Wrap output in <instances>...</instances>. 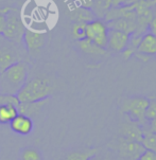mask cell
I'll return each mask as SVG.
<instances>
[{"mask_svg":"<svg viewBox=\"0 0 156 160\" xmlns=\"http://www.w3.org/2000/svg\"><path fill=\"white\" fill-rule=\"evenodd\" d=\"M29 62H18L0 73V93L16 96L28 81Z\"/></svg>","mask_w":156,"mask_h":160,"instance_id":"obj_1","label":"cell"},{"mask_svg":"<svg viewBox=\"0 0 156 160\" xmlns=\"http://www.w3.org/2000/svg\"><path fill=\"white\" fill-rule=\"evenodd\" d=\"M53 92V85L47 78L36 77L27 81L23 87L16 94L20 103L39 102L48 100Z\"/></svg>","mask_w":156,"mask_h":160,"instance_id":"obj_2","label":"cell"},{"mask_svg":"<svg viewBox=\"0 0 156 160\" xmlns=\"http://www.w3.org/2000/svg\"><path fill=\"white\" fill-rule=\"evenodd\" d=\"M29 54L23 45L17 44L0 35V73L18 62H29Z\"/></svg>","mask_w":156,"mask_h":160,"instance_id":"obj_3","label":"cell"},{"mask_svg":"<svg viewBox=\"0 0 156 160\" xmlns=\"http://www.w3.org/2000/svg\"><path fill=\"white\" fill-rule=\"evenodd\" d=\"M149 101L150 100L144 97L124 98L120 103V109L122 112L127 113L128 119L143 125L146 122V112L149 106Z\"/></svg>","mask_w":156,"mask_h":160,"instance_id":"obj_4","label":"cell"},{"mask_svg":"<svg viewBox=\"0 0 156 160\" xmlns=\"http://www.w3.org/2000/svg\"><path fill=\"white\" fill-rule=\"evenodd\" d=\"M26 31V27L18 11L11 8L7 13V19H5V27L2 35L5 38L12 40L14 42L23 45V37Z\"/></svg>","mask_w":156,"mask_h":160,"instance_id":"obj_5","label":"cell"},{"mask_svg":"<svg viewBox=\"0 0 156 160\" xmlns=\"http://www.w3.org/2000/svg\"><path fill=\"white\" fill-rule=\"evenodd\" d=\"M107 32L108 28L106 22L96 18L90 22L86 23L85 38L91 40L98 47L106 49L107 48Z\"/></svg>","mask_w":156,"mask_h":160,"instance_id":"obj_6","label":"cell"},{"mask_svg":"<svg viewBox=\"0 0 156 160\" xmlns=\"http://www.w3.org/2000/svg\"><path fill=\"white\" fill-rule=\"evenodd\" d=\"M115 148L120 160H138L141 154L146 151L140 142L127 140L122 137L118 139Z\"/></svg>","mask_w":156,"mask_h":160,"instance_id":"obj_7","label":"cell"},{"mask_svg":"<svg viewBox=\"0 0 156 160\" xmlns=\"http://www.w3.org/2000/svg\"><path fill=\"white\" fill-rule=\"evenodd\" d=\"M46 42H47V34L46 33L27 29L24 31L23 45L30 58H35V55H38L45 47Z\"/></svg>","mask_w":156,"mask_h":160,"instance_id":"obj_8","label":"cell"},{"mask_svg":"<svg viewBox=\"0 0 156 160\" xmlns=\"http://www.w3.org/2000/svg\"><path fill=\"white\" fill-rule=\"evenodd\" d=\"M131 35L121 31L108 29L107 32V48L115 52H121L128 44Z\"/></svg>","mask_w":156,"mask_h":160,"instance_id":"obj_9","label":"cell"},{"mask_svg":"<svg viewBox=\"0 0 156 160\" xmlns=\"http://www.w3.org/2000/svg\"><path fill=\"white\" fill-rule=\"evenodd\" d=\"M10 127L13 132H16V134L26 136V135H29L30 132L33 131L34 124L30 117L18 113V115L10 122Z\"/></svg>","mask_w":156,"mask_h":160,"instance_id":"obj_10","label":"cell"},{"mask_svg":"<svg viewBox=\"0 0 156 160\" xmlns=\"http://www.w3.org/2000/svg\"><path fill=\"white\" fill-rule=\"evenodd\" d=\"M120 132H121V137L127 140L137 141V142L141 143L142 135H143V128L139 123L135 121H132L128 119L127 123H124L120 128Z\"/></svg>","mask_w":156,"mask_h":160,"instance_id":"obj_11","label":"cell"},{"mask_svg":"<svg viewBox=\"0 0 156 160\" xmlns=\"http://www.w3.org/2000/svg\"><path fill=\"white\" fill-rule=\"evenodd\" d=\"M137 52L141 55H156V35L147 32L141 36L137 47Z\"/></svg>","mask_w":156,"mask_h":160,"instance_id":"obj_12","label":"cell"},{"mask_svg":"<svg viewBox=\"0 0 156 160\" xmlns=\"http://www.w3.org/2000/svg\"><path fill=\"white\" fill-rule=\"evenodd\" d=\"M106 26L111 30H116V31H121L127 34H133L136 29V21L128 20L125 18H117L106 21Z\"/></svg>","mask_w":156,"mask_h":160,"instance_id":"obj_13","label":"cell"},{"mask_svg":"<svg viewBox=\"0 0 156 160\" xmlns=\"http://www.w3.org/2000/svg\"><path fill=\"white\" fill-rule=\"evenodd\" d=\"M70 18L73 20V22H83L88 23L90 21L96 19L97 16L90 9H86V8L76 7L73 10L70 11Z\"/></svg>","mask_w":156,"mask_h":160,"instance_id":"obj_14","label":"cell"},{"mask_svg":"<svg viewBox=\"0 0 156 160\" xmlns=\"http://www.w3.org/2000/svg\"><path fill=\"white\" fill-rule=\"evenodd\" d=\"M76 45L79 46V48H80L84 53L89 54V55H104V54H106V49L98 47V46L95 45L91 40H89L87 38L78 40Z\"/></svg>","mask_w":156,"mask_h":160,"instance_id":"obj_15","label":"cell"},{"mask_svg":"<svg viewBox=\"0 0 156 160\" xmlns=\"http://www.w3.org/2000/svg\"><path fill=\"white\" fill-rule=\"evenodd\" d=\"M46 101H47V100H44V101H39V102L20 103L18 106V112L31 118V117L37 115V113L39 112L40 108L45 105Z\"/></svg>","mask_w":156,"mask_h":160,"instance_id":"obj_16","label":"cell"},{"mask_svg":"<svg viewBox=\"0 0 156 160\" xmlns=\"http://www.w3.org/2000/svg\"><path fill=\"white\" fill-rule=\"evenodd\" d=\"M18 108L15 105H0V123L10 124V122L18 115Z\"/></svg>","mask_w":156,"mask_h":160,"instance_id":"obj_17","label":"cell"},{"mask_svg":"<svg viewBox=\"0 0 156 160\" xmlns=\"http://www.w3.org/2000/svg\"><path fill=\"white\" fill-rule=\"evenodd\" d=\"M98 152V148H89L86 151H75L71 152L63 160H89L95 156Z\"/></svg>","mask_w":156,"mask_h":160,"instance_id":"obj_18","label":"cell"},{"mask_svg":"<svg viewBox=\"0 0 156 160\" xmlns=\"http://www.w3.org/2000/svg\"><path fill=\"white\" fill-rule=\"evenodd\" d=\"M141 144L146 150L156 153V132H153L151 131L148 132L143 129Z\"/></svg>","mask_w":156,"mask_h":160,"instance_id":"obj_19","label":"cell"},{"mask_svg":"<svg viewBox=\"0 0 156 160\" xmlns=\"http://www.w3.org/2000/svg\"><path fill=\"white\" fill-rule=\"evenodd\" d=\"M85 29L86 23L83 22H73L71 28V34L76 40H81L85 38Z\"/></svg>","mask_w":156,"mask_h":160,"instance_id":"obj_20","label":"cell"},{"mask_svg":"<svg viewBox=\"0 0 156 160\" xmlns=\"http://www.w3.org/2000/svg\"><path fill=\"white\" fill-rule=\"evenodd\" d=\"M21 160H40V155L39 153L35 150V148H24L21 152Z\"/></svg>","mask_w":156,"mask_h":160,"instance_id":"obj_21","label":"cell"},{"mask_svg":"<svg viewBox=\"0 0 156 160\" xmlns=\"http://www.w3.org/2000/svg\"><path fill=\"white\" fill-rule=\"evenodd\" d=\"M5 104H12L15 105L18 108L20 102L18 101L17 97L13 96V94H4L0 93V105H5Z\"/></svg>","mask_w":156,"mask_h":160,"instance_id":"obj_22","label":"cell"},{"mask_svg":"<svg viewBox=\"0 0 156 160\" xmlns=\"http://www.w3.org/2000/svg\"><path fill=\"white\" fill-rule=\"evenodd\" d=\"M156 119V99H152L149 101V106L146 112V120L151 121Z\"/></svg>","mask_w":156,"mask_h":160,"instance_id":"obj_23","label":"cell"},{"mask_svg":"<svg viewBox=\"0 0 156 160\" xmlns=\"http://www.w3.org/2000/svg\"><path fill=\"white\" fill-rule=\"evenodd\" d=\"M11 8L7 7L3 9H0V35H2L5 27V19H7V13L9 12Z\"/></svg>","mask_w":156,"mask_h":160,"instance_id":"obj_24","label":"cell"},{"mask_svg":"<svg viewBox=\"0 0 156 160\" xmlns=\"http://www.w3.org/2000/svg\"><path fill=\"white\" fill-rule=\"evenodd\" d=\"M152 12L153 15H152V19L149 23V29L152 34L156 35V4L152 7Z\"/></svg>","mask_w":156,"mask_h":160,"instance_id":"obj_25","label":"cell"},{"mask_svg":"<svg viewBox=\"0 0 156 160\" xmlns=\"http://www.w3.org/2000/svg\"><path fill=\"white\" fill-rule=\"evenodd\" d=\"M134 0H112V7L114 8H121L127 7L133 3Z\"/></svg>","mask_w":156,"mask_h":160,"instance_id":"obj_26","label":"cell"},{"mask_svg":"<svg viewBox=\"0 0 156 160\" xmlns=\"http://www.w3.org/2000/svg\"><path fill=\"white\" fill-rule=\"evenodd\" d=\"M138 160H156V153L146 150L141 154Z\"/></svg>","mask_w":156,"mask_h":160,"instance_id":"obj_27","label":"cell"},{"mask_svg":"<svg viewBox=\"0 0 156 160\" xmlns=\"http://www.w3.org/2000/svg\"><path fill=\"white\" fill-rule=\"evenodd\" d=\"M78 7H82V8H86V9H90L91 10L92 4H94V0H78Z\"/></svg>","mask_w":156,"mask_h":160,"instance_id":"obj_28","label":"cell"},{"mask_svg":"<svg viewBox=\"0 0 156 160\" xmlns=\"http://www.w3.org/2000/svg\"><path fill=\"white\" fill-rule=\"evenodd\" d=\"M150 131L153 132H156V119L155 120L150 121Z\"/></svg>","mask_w":156,"mask_h":160,"instance_id":"obj_29","label":"cell"},{"mask_svg":"<svg viewBox=\"0 0 156 160\" xmlns=\"http://www.w3.org/2000/svg\"><path fill=\"white\" fill-rule=\"evenodd\" d=\"M89 160H106V159L101 158V157H98V156H96V155H95V156H92Z\"/></svg>","mask_w":156,"mask_h":160,"instance_id":"obj_30","label":"cell"},{"mask_svg":"<svg viewBox=\"0 0 156 160\" xmlns=\"http://www.w3.org/2000/svg\"><path fill=\"white\" fill-rule=\"evenodd\" d=\"M152 2H153V4H156V0H152Z\"/></svg>","mask_w":156,"mask_h":160,"instance_id":"obj_31","label":"cell"}]
</instances>
